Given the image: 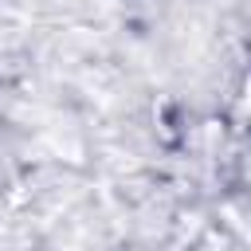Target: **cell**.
Segmentation results:
<instances>
[{
    "instance_id": "6da1fadb",
    "label": "cell",
    "mask_w": 251,
    "mask_h": 251,
    "mask_svg": "<svg viewBox=\"0 0 251 251\" xmlns=\"http://www.w3.org/2000/svg\"><path fill=\"white\" fill-rule=\"evenodd\" d=\"M239 122H243V129H251V94L239 98Z\"/></svg>"
}]
</instances>
